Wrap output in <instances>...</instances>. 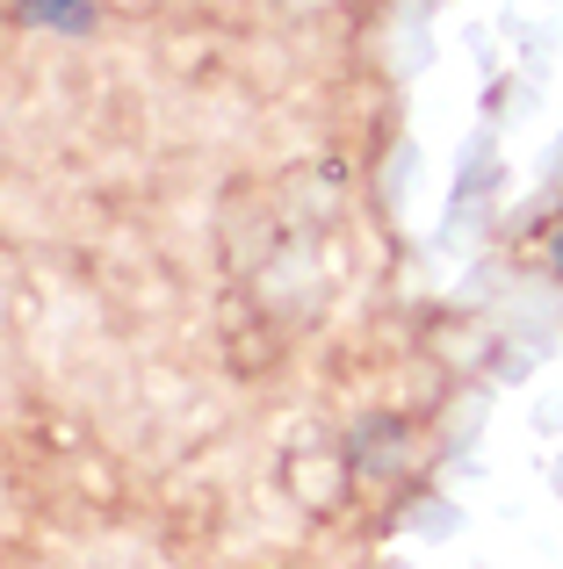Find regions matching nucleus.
I'll list each match as a JSON object with an SVG mask.
<instances>
[{
    "mask_svg": "<svg viewBox=\"0 0 563 569\" xmlns=\"http://www.w3.org/2000/svg\"><path fill=\"white\" fill-rule=\"evenodd\" d=\"M354 469L362 476H397V461H405V426H397L391 411H376V418H362L354 426Z\"/></svg>",
    "mask_w": 563,
    "mask_h": 569,
    "instance_id": "obj_1",
    "label": "nucleus"
},
{
    "mask_svg": "<svg viewBox=\"0 0 563 569\" xmlns=\"http://www.w3.org/2000/svg\"><path fill=\"white\" fill-rule=\"evenodd\" d=\"M14 14H22L29 29H51V37H95V29L109 22L101 0H14Z\"/></svg>",
    "mask_w": 563,
    "mask_h": 569,
    "instance_id": "obj_2",
    "label": "nucleus"
},
{
    "mask_svg": "<svg viewBox=\"0 0 563 569\" xmlns=\"http://www.w3.org/2000/svg\"><path fill=\"white\" fill-rule=\"evenodd\" d=\"M550 274H556V289H563V223L550 231Z\"/></svg>",
    "mask_w": 563,
    "mask_h": 569,
    "instance_id": "obj_3",
    "label": "nucleus"
}]
</instances>
